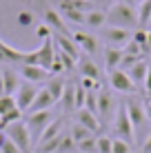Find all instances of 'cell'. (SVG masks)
<instances>
[{
  "instance_id": "d6986e66",
  "label": "cell",
  "mask_w": 151,
  "mask_h": 153,
  "mask_svg": "<svg viewBox=\"0 0 151 153\" xmlns=\"http://www.w3.org/2000/svg\"><path fill=\"white\" fill-rule=\"evenodd\" d=\"M62 126H65V120H62V118H54V120H51V124L47 126V129L42 131V135L38 138V142H36V149H38L40 144H45V142L58 138L60 133H65V131H62Z\"/></svg>"
},
{
  "instance_id": "2e32d148",
  "label": "cell",
  "mask_w": 151,
  "mask_h": 153,
  "mask_svg": "<svg viewBox=\"0 0 151 153\" xmlns=\"http://www.w3.org/2000/svg\"><path fill=\"white\" fill-rule=\"evenodd\" d=\"M0 69H2V80H4V93H7V96H13L16 89H18L20 82H22V78H20L18 71H16L13 67H9V65H0Z\"/></svg>"
},
{
  "instance_id": "f6af8a7d",
  "label": "cell",
  "mask_w": 151,
  "mask_h": 153,
  "mask_svg": "<svg viewBox=\"0 0 151 153\" xmlns=\"http://www.w3.org/2000/svg\"><path fill=\"white\" fill-rule=\"evenodd\" d=\"M122 2H129V4H133V2H138V0H122Z\"/></svg>"
},
{
  "instance_id": "bcb514c9",
  "label": "cell",
  "mask_w": 151,
  "mask_h": 153,
  "mask_svg": "<svg viewBox=\"0 0 151 153\" xmlns=\"http://www.w3.org/2000/svg\"><path fill=\"white\" fill-rule=\"evenodd\" d=\"M149 62H151V60H149Z\"/></svg>"
},
{
  "instance_id": "52a82bcc",
  "label": "cell",
  "mask_w": 151,
  "mask_h": 153,
  "mask_svg": "<svg viewBox=\"0 0 151 153\" xmlns=\"http://www.w3.org/2000/svg\"><path fill=\"white\" fill-rule=\"evenodd\" d=\"M131 33L133 31L120 27H109V25L102 27V40L107 42V47H116V49H124L131 40Z\"/></svg>"
},
{
  "instance_id": "4dcf8cb0",
  "label": "cell",
  "mask_w": 151,
  "mask_h": 153,
  "mask_svg": "<svg viewBox=\"0 0 151 153\" xmlns=\"http://www.w3.org/2000/svg\"><path fill=\"white\" fill-rule=\"evenodd\" d=\"M133 146L120 138H111V153H131Z\"/></svg>"
},
{
  "instance_id": "1f68e13d",
  "label": "cell",
  "mask_w": 151,
  "mask_h": 153,
  "mask_svg": "<svg viewBox=\"0 0 151 153\" xmlns=\"http://www.w3.org/2000/svg\"><path fill=\"white\" fill-rule=\"evenodd\" d=\"M13 109H18V107H16L13 96H7V93H4V96L0 98V115H4V113H9V111H13Z\"/></svg>"
},
{
  "instance_id": "d4e9b609",
  "label": "cell",
  "mask_w": 151,
  "mask_h": 153,
  "mask_svg": "<svg viewBox=\"0 0 151 153\" xmlns=\"http://www.w3.org/2000/svg\"><path fill=\"white\" fill-rule=\"evenodd\" d=\"M60 104H62V109H65L67 113L76 111V84L74 82H67V89H65V93H62V98H60Z\"/></svg>"
},
{
  "instance_id": "74e56055",
  "label": "cell",
  "mask_w": 151,
  "mask_h": 153,
  "mask_svg": "<svg viewBox=\"0 0 151 153\" xmlns=\"http://www.w3.org/2000/svg\"><path fill=\"white\" fill-rule=\"evenodd\" d=\"M144 91L151 93V62H149V67H147V76H144Z\"/></svg>"
},
{
  "instance_id": "4fadbf2b",
  "label": "cell",
  "mask_w": 151,
  "mask_h": 153,
  "mask_svg": "<svg viewBox=\"0 0 151 153\" xmlns=\"http://www.w3.org/2000/svg\"><path fill=\"white\" fill-rule=\"evenodd\" d=\"M78 71H80V78H91L96 82H102V73H100V67L96 65L91 56H80L78 60Z\"/></svg>"
},
{
  "instance_id": "f546056e",
  "label": "cell",
  "mask_w": 151,
  "mask_h": 153,
  "mask_svg": "<svg viewBox=\"0 0 151 153\" xmlns=\"http://www.w3.org/2000/svg\"><path fill=\"white\" fill-rule=\"evenodd\" d=\"M76 149L80 153H98V142H96V138L82 140V142H78V144H76Z\"/></svg>"
},
{
  "instance_id": "ab89813d",
  "label": "cell",
  "mask_w": 151,
  "mask_h": 153,
  "mask_svg": "<svg viewBox=\"0 0 151 153\" xmlns=\"http://www.w3.org/2000/svg\"><path fill=\"white\" fill-rule=\"evenodd\" d=\"M91 2H93V7H96V4H105V7L109 9L113 2H116V0H91ZM107 9H105V11H107Z\"/></svg>"
},
{
  "instance_id": "83f0119b",
  "label": "cell",
  "mask_w": 151,
  "mask_h": 153,
  "mask_svg": "<svg viewBox=\"0 0 151 153\" xmlns=\"http://www.w3.org/2000/svg\"><path fill=\"white\" fill-rule=\"evenodd\" d=\"M16 22H18V27L29 29V27L36 25V16L31 11H27V9H22V11H18V16H16Z\"/></svg>"
},
{
  "instance_id": "b9f144b4",
  "label": "cell",
  "mask_w": 151,
  "mask_h": 153,
  "mask_svg": "<svg viewBox=\"0 0 151 153\" xmlns=\"http://www.w3.org/2000/svg\"><path fill=\"white\" fill-rule=\"evenodd\" d=\"M144 51L151 56V29H147V47H144Z\"/></svg>"
},
{
  "instance_id": "f35d334b",
  "label": "cell",
  "mask_w": 151,
  "mask_h": 153,
  "mask_svg": "<svg viewBox=\"0 0 151 153\" xmlns=\"http://www.w3.org/2000/svg\"><path fill=\"white\" fill-rule=\"evenodd\" d=\"M142 104H144V115H147V120L151 122V98H144Z\"/></svg>"
},
{
  "instance_id": "5b68a950",
  "label": "cell",
  "mask_w": 151,
  "mask_h": 153,
  "mask_svg": "<svg viewBox=\"0 0 151 153\" xmlns=\"http://www.w3.org/2000/svg\"><path fill=\"white\" fill-rule=\"evenodd\" d=\"M109 89H111V91H118V93H124V96H136L138 93V87L131 82L129 73L122 71V69L109 71Z\"/></svg>"
},
{
  "instance_id": "ac0fdd59",
  "label": "cell",
  "mask_w": 151,
  "mask_h": 153,
  "mask_svg": "<svg viewBox=\"0 0 151 153\" xmlns=\"http://www.w3.org/2000/svg\"><path fill=\"white\" fill-rule=\"evenodd\" d=\"M76 122L82 124L85 129H89L91 133H96V135H98V131H100V118H98L96 113L87 111V109H78L76 111Z\"/></svg>"
},
{
  "instance_id": "7bdbcfd3",
  "label": "cell",
  "mask_w": 151,
  "mask_h": 153,
  "mask_svg": "<svg viewBox=\"0 0 151 153\" xmlns=\"http://www.w3.org/2000/svg\"><path fill=\"white\" fill-rule=\"evenodd\" d=\"M4 96V80H2V69H0V98Z\"/></svg>"
},
{
  "instance_id": "ba28073f",
  "label": "cell",
  "mask_w": 151,
  "mask_h": 153,
  "mask_svg": "<svg viewBox=\"0 0 151 153\" xmlns=\"http://www.w3.org/2000/svg\"><path fill=\"white\" fill-rule=\"evenodd\" d=\"M38 89H40V87H36V84H31V82H25V80L20 82L18 89H16L13 100H16V107H18L22 113H27L29 107L33 104L36 96H38Z\"/></svg>"
},
{
  "instance_id": "e575fe53",
  "label": "cell",
  "mask_w": 151,
  "mask_h": 153,
  "mask_svg": "<svg viewBox=\"0 0 151 153\" xmlns=\"http://www.w3.org/2000/svg\"><path fill=\"white\" fill-rule=\"evenodd\" d=\"M51 36H54V31H51L49 27H47L45 22L36 27V38H38V40H47V38H51Z\"/></svg>"
},
{
  "instance_id": "cb8c5ba5",
  "label": "cell",
  "mask_w": 151,
  "mask_h": 153,
  "mask_svg": "<svg viewBox=\"0 0 151 153\" xmlns=\"http://www.w3.org/2000/svg\"><path fill=\"white\" fill-rule=\"evenodd\" d=\"M136 11H138V29H147V25H151V0H140Z\"/></svg>"
},
{
  "instance_id": "5bb4252c",
  "label": "cell",
  "mask_w": 151,
  "mask_h": 153,
  "mask_svg": "<svg viewBox=\"0 0 151 153\" xmlns=\"http://www.w3.org/2000/svg\"><path fill=\"white\" fill-rule=\"evenodd\" d=\"M45 25L54 31V33H67V36H71V31L67 29L65 18H62L60 11H58V9H54V7H49L45 11Z\"/></svg>"
},
{
  "instance_id": "6da1fadb",
  "label": "cell",
  "mask_w": 151,
  "mask_h": 153,
  "mask_svg": "<svg viewBox=\"0 0 151 153\" xmlns=\"http://www.w3.org/2000/svg\"><path fill=\"white\" fill-rule=\"evenodd\" d=\"M107 25L109 27H120V29H129L136 31L138 29V11L133 4L116 0L111 7L107 9Z\"/></svg>"
},
{
  "instance_id": "603a6c76",
  "label": "cell",
  "mask_w": 151,
  "mask_h": 153,
  "mask_svg": "<svg viewBox=\"0 0 151 153\" xmlns=\"http://www.w3.org/2000/svg\"><path fill=\"white\" fill-rule=\"evenodd\" d=\"M120 60H122V49H116V47H107L105 49V67H107V71L120 69Z\"/></svg>"
},
{
  "instance_id": "484cf974",
  "label": "cell",
  "mask_w": 151,
  "mask_h": 153,
  "mask_svg": "<svg viewBox=\"0 0 151 153\" xmlns=\"http://www.w3.org/2000/svg\"><path fill=\"white\" fill-rule=\"evenodd\" d=\"M22 118H25V113L20 111V109H13V111H9V113H4V115H0V131H4L9 124L18 122V120H22Z\"/></svg>"
},
{
  "instance_id": "9a60e30c",
  "label": "cell",
  "mask_w": 151,
  "mask_h": 153,
  "mask_svg": "<svg viewBox=\"0 0 151 153\" xmlns=\"http://www.w3.org/2000/svg\"><path fill=\"white\" fill-rule=\"evenodd\" d=\"M71 38L76 40V45L80 47V51H85V56H96L98 51V40L93 33H87V31H74Z\"/></svg>"
},
{
  "instance_id": "ffe728a7",
  "label": "cell",
  "mask_w": 151,
  "mask_h": 153,
  "mask_svg": "<svg viewBox=\"0 0 151 153\" xmlns=\"http://www.w3.org/2000/svg\"><path fill=\"white\" fill-rule=\"evenodd\" d=\"M105 25H107V11H105V9H96V7H93L91 11L85 13V27L102 29Z\"/></svg>"
},
{
  "instance_id": "7c38bea8",
  "label": "cell",
  "mask_w": 151,
  "mask_h": 153,
  "mask_svg": "<svg viewBox=\"0 0 151 153\" xmlns=\"http://www.w3.org/2000/svg\"><path fill=\"white\" fill-rule=\"evenodd\" d=\"M38 67L45 71H51V65H54V58H56V45L54 38H47L42 40V45L38 47Z\"/></svg>"
},
{
  "instance_id": "7402d4cb",
  "label": "cell",
  "mask_w": 151,
  "mask_h": 153,
  "mask_svg": "<svg viewBox=\"0 0 151 153\" xmlns=\"http://www.w3.org/2000/svg\"><path fill=\"white\" fill-rule=\"evenodd\" d=\"M45 89H47V91L51 93V98H54L56 102H60L62 93H65V89H67V80H62L60 76H51L49 80H47Z\"/></svg>"
},
{
  "instance_id": "e0dca14e",
  "label": "cell",
  "mask_w": 151,
  "mask_h": 153,
  "mask_svg": "<svg viewBox=\"0 0 151 153\" xmlns=\"http://www.w3.org/2000/svg\"><path fill=\"white\" fill-rule=\"evenodd\" d=\"M54 104H58L54 98H51V93L47 91V89L42 87V89H38V96H36V100H33V104L29 107V111L27 113H38V111H51V107Z\"/></svg>"
},
{
  "instance_id": "60d3db41",
  "label": "cell",
  "mask_w": 151,
  "mask_h": 153,
  "mask_svg": "<svg viewBox=\"0 0 151 153\" xmlns=\"http://www.w3.org/2000/svg\"><path fill=\"white\" fill-rule=\"evenodd\" d=\"M142 153H151V135L147 140H144V144H142Z\"/></svg>"
},
{
  "instance_id": "f1b7e54d",
  "label": "cell",
  "mask_w": 151,
  "mask_h": 153,
  "mask_svg": "<svg viewBox=\"0 0 151 153\" xmlns=\"http://www.w3.org/2000/svg\"><path fill=\"white\" fill-rule=\"evenodd\" d=\"M74 151H76V142H74V138H71V133H62L58 153H74Z\"/></svg>"
},
{
  "instance_id": "30bf717a",
  "label": "cell",
  "mask_w": 151,
  "mask_h": 153,
  "mask_svg": "<svg viewBox=\"0 0 151 153\" xmlns=\"http://www.w3.org/2000/svg\"><path fill=\"white\" fill-rule=\"evenodd\" d=\"M13 69L18 71V76L22 78L25 82H31V84H36V87H38L40 82H47L51 78L49 71L40 69V67H36V65H18V67H13Z\"/></svg>"
},
{
  "instance_id": "836d02e7",
  "label": "cell",
  "mask_w": 151,
  "mask_h": 153,
  "mask_svg": "<svg viewBox=\"0 0 151 153\" xmlns=\"http://www.w3.org/2000/svg\"><path fill=\"white\" fill-rule=\"evenodd\" d=\"M131 40L144 49V47H147V29H136V31L131 33ZM144 53H147V51H144Z\"/></svg>"
},
{
  "instance_id": "ee69618b",
  "label": "cell",
  "mask_w": 151,
  "mask_h": 153,
  "mask_svg": "<svg viewBox=\"0 0 151 153\" xmlns=\"http://www.w3.org/2000/svg\"><path fill=\"white\" fill-rule=\"evenodd\" d=\"M4 140H7V133H4V131H0V146L4 144Z\"/></svg>"
},
{
  "instance_id": "d590c367",
  "label": "cell",
  "mask_w": 151,
  "mask_h": 153,
  "mask_svg": "<svg viewBox=\"0 0 151 153\" xmlns=\"http://www.w3.org/2000/svg\"><path fill=\"white\" fill-rule=\"evenodd\" d=\"M85 98H87V91L80 87V84H76V111L85 107Z\"/></svg>"
},
{
  "instance_id": "3957f363",
  "label": "cell",
  "mask_w": 151,
  "mask_h": 153,
  "mask_svg": "<svg viewBox=\"0 0 151 153\" xmlns=\"http://www.w3.org/2000/svg\"><path fill=\"white\" fill-rule=\"evenodd\" d=\"M113 138L129 142L131 146H133V140H136V129H133L131 120H129V113L124 109V104H120L116 115H113Z\"/></svg>"
},
{
  "instance_id": "8d00e7d4",
  "label": "cell",
  "mask_w": 151,
  "mask_h": 153,
  "mask_svg": "<svg viewBox=\"0 0 151 153\" xmlns=\"http://www.w3.org/2000/svg\"><path fill=\"white\" fill-rule=\"evenodd\" d=\"M0 153H22V151H20L18 146H16L13 142L9 140V138H7V140H4V144L0 146Z\"/></svg>"
},
{
  "instance_id": "277c9868",
  "label": "cell",
  "mask_w": 151,
  "mask_h": 153,
  "mask_svg": "<svg viewBox=\"0 0 151 153\" xmlns=\"http://www.w3.org/2000/svg\"><path fill=\"white\" fill-rule=\"evenodd\" d=\"M51 120H54L51 111H38V113H27L25 115V124H27V129H29L33 146H36V142H38V138L42 135V131L51 124Z\"/></svg>"
},
{
  "instance_id": "d6a6232c",
  "label": "cell",
  "mask_w": 151,
  "mask_h": 153,
  "mask_svg": "<svg viewBox=\"0 0 151 153\" xmlns=\"http://www.w3.org/2000/svg\"><path fill=\"white\" fill-rule=\"evenodd\" d=\"M98 153H111V138L109 135H98Z\"/></svg>"
},
{
  "instance_id": "9c48e42d",
  "label": "cell",
  "mask_w": 151,
  "mask_h": 153,
  "mask_svg": "<svg viewBox=\"0 0 151 153\" xmlns=\"http://www.w3.org/2000/svg\"><path fill=\"white\" fill-rule=\"evenodd\" d=\"M124 109H127V113H129V120H131V124H133V129H140L144 122H147V115H144V104H142V98H138V96H131V98H127L124 100Z\"/></svg>"
},
{
  "instance_id": "4316f807",
  "label": "cell",
  "mask_w": 151,
  "mask_h": 153,
  "mask_svg": "<svg viewBox=\"0 0 151 153\" xmlns=\"http://www.w3.org/2000/svg\"><path fill=\"white\" fill-rule=\"evenodd\" d=\"M69 133H71V138H74V142H76V144H78V142H82V140H89V138H93V135H96V133H91V131L89 129H85V126H82V124H74V126H71V131H69Z\"/></svg>"
},
{
  "instance_id": "44dd1931",
  "label": "cell",
  "mask_w": 151,
  "mask_h": 153,
  "mask_svg": "<svg viewBox=\"0 0 151 153\" xmlns=\"http://www.w3.org/2000/svg\"><path fill=\"white\" fill-rule=\"evenodd\" d=\"M147 67H149V60L144 58V60L136 62V65H133L131 69H127L129 78H131V82L136 84L138 89H140V87H144V76H147Z\"/></svg>"
},
{
  "instance_id": "7a4b0ae2",
  "label": "cell",
  "mask_w": 151,
  "mask_h": 153,
  "mask_svg": "<svg viewBox=\"0 0 151 153\" xmlns=\"http://www.w3.org/2000/svg\"><path fill=\"white\" fill-rule=\"evenodd\" d=\"M4 133H7V138L22 153H33L36 146H33V140H31V135H29V129H27V124H25V120H18V122L9 124L7 129H4Z\"/></svg>"
},
{
  "instance_id": "8fae6325",
  "label": "cell",
  "mask_w": 151,
  "mask_h": 153,
  "mask_svg": "<svg viewBox=\"0 0 151 153\" xmlns=\"http://www.w3.org/2000/svg\"><path fill=\"white\" fill-rule=\"evenodd\" d=\"M51 38H54V45H56V49H60L62 53L71 56L74 60H80L82 51H80V47L76 45V40L71 38V36H67V33H54Z\"/></svg>"
},
{
  "instance_id": "8992f818",
  "label": "cell",
  "mask_w": 151,
  "mask_h": 153,
  "mask_svg": "<svg viewBox=\"0 0 151 153\" xmlns=\"http://www.w3.org/2000/svg\"><path fill=\"white\" fill-rule=\"evenodd\" d=\"M116 115V96L111 93L109 87H102L98 91V118L100 122H107Z\"/></svg>"
}]
</instances>
